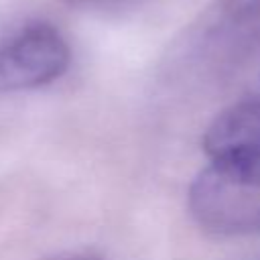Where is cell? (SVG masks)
Returning a JSON list of instances; mask_svg holds the SVG:
<instances>
[{"instance_id":"6da1fadb","label":"cell","mask_w":260,"mask_h":260,"mask_svg":"<svg viewBox=\"0 0 260 260\" xmlns=\"http://www.w3.org/2000/svg\"><path fill=\"white\" fill-rule=\"evenodd\" d=\"M203 148L209 162L187 195L193 219L215 236L260 234V100L217 114Z\"/></svg>"},{"instance_id":"7a4b0ae2","label":"cell","mask_w":260,"mask_h":260,"mask_svg":"<svg viewBox=\"0 0 260 260\" xmlns=\"http://www.w3.org/2000/svg\"><path fill=\"white\" fill-rule=\"evenodd\" d=\"M71 63V49L57 26L45 20L22 24L0 41V95L57 81Z\"/></svg>"},{"instance_id":"3957f363","label":"cell","mask_w":260,"mask_h":260,"mask_svg":"<svg viewBox=\"0 0 260 260\" xmlns=\"http://www.w3.org/2000/svg\"><path fill=\"white\" fill-rule=\"evenodd\" d=\"M215 14L234 28L260 24V0H217Z\"/></svg>"},{"instance_id":"277c9868","label":"cell","mask_w":260,"mask_h":260,"mask_svg":"<svg viewBox=\"0 0 260 260\" xmlns=\"http://www.w3.org/2000/svg\"><path fill=\"white\" fill-rule=\"evenodd\" d=\"M65 4L79 8V10H93V12H118L124 8L134 6L140 0H63Z\"/></svg>"},{"instance_id":"5b68a950","label":"cell","mask_w":260,"mask_h":260,"mask_svg":"<svg viewBox=\"0 0 260 260\" xmlns=\"http://www.w3.org/2000/svg\"><path fill=\"white\" fill-rule=\"evenodd\" d=\"M65 260H100V258H93V256H73V258H65Z\"/></svg>"},{"instance_id":"8992f818","label":"cell","mask_w":260,"mask_h":260,"mask_svg":"<svg viewBox=\"0 0 260 260\" xmlns=\"http://www.w3.org/2000/svg\"><path fill=\"white\" fill-rule=\"evenodd\" d=\"M244 260H260V254H252V256H248V258H244Z\"/></svg>"}]
</instances>
